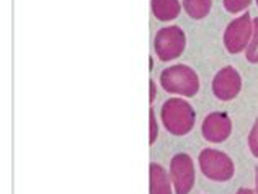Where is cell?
<instances>
[{
    "label": "cell",
    "instance_id": "cell-1",
    "mask_svg": "<svg viewBox=\"0 0 258 194\" xmlns=\"http://www.w3.org/2000/svg\"><path fill=\"white\" fill-rule=\"evenodd\" d=\"M160 119L164 128L173 136H186L195 128V110L186 100L170 98L162 105Z\"/></svg>",
    "mask_w": 258,
    "mask_h": 194
},
{
    "label": "cell",
    "instance_id": "cell-2",
    "mask_svg": "<svg viewBox=\"0 0 258 194\" xmlns=\"http://www.w3.org/2000/svg\"><path fill=\"white\" fill-rule=\"evenodd\" d=\"M160 85L168 93L189 98L198 93L200 78L191 67L185 64H176L160 73Z\"/></svg>",
    "mask_w": 258,
    "mask_h": 194
},
{
    "label": "cell",
    "instance_id": "cell-3",
    "mask_svg": "<svg viewBox=\"0 0 258 194\" xmlns=\"http://www.w3.org/2000/svg\"><path fill=\"white\" fill-rule=\"evenodd\" d=\"M200 168L208 179L217 183L229 181L234 176V162L227 153L216 149H205L198 157Z\"/></svg>",
    "mask_w": 258,
    "mask_h": 194
},
{
    "label": "cell",
    "instance_id": "cell-4",
    "mask_svg": "<svg viewBox=\"0 0 258 194\" xmlns=\"http://www.w3.org/2000/svg\"><path fill=\"white\" fill-rule=\"evenodd\" d=\"M185 46H186L185 33L178 26L162 28L154 39L155 54L164 62L173 61V59L181 56V52L185 51Z\"/></svg>",
    "mask_w": 258,
    "mask_h": 194
},
{
    "label": "cell",
    "instance_id": "cell-5",
    "mask_svg": "<svg viewBox=\"0 0 258 194\" xmlns=\"http://www.w3.org/2000/svg\"><path fill=\"white\" fill-rule=\"evenodd\" d=\"M253 33V20L248 13H243L242 17L235 18L232 23H229L224 33V46L230 54H239L245 51L252 39Z\"/></svg>",
    "mask_w": 258,
    "mask_h": 194
},
{
    "label": "cell",
    "instance_id": "cell-6",
    "mask_svg": "<svg viewBox=\"0 0 258 194\" xmlns=\"http://www.w3.org/2000/svg\"><path fill=\"white\" fill-rule=\"evenodd\" d=\"M170 175L175 194H189L195 186V165L186 153H178L170 162Z\"/></svg>",
    "mask_w": 258,
    "mask_h": 194
},
{
    "label": "cell",
    "instance_id": "cell-7",
    "mask_svg": "<svg viewBox=\"0 0 258 194\" xmlns=\"http://www.w3.org/2000/svg\"><path fill=\"white\" fill-rule=\"evenodd\" d=\"M242 90V77L234 67H224L213 80V93L222 102L234 100Z\"/></svg>",
    "mask_w": 258,
    "mask_h": 194
},
{
    "label": "cell",
    "instance_id": "cell-8",
    "mask_svg": "<svg viewBox=\"0 0 258 194\" xmlns=\"http://www.w3.org/2000/svg\"><path fill=\"white\" fill-rule=\"evenodd\" d=\"M203 136L211 144H221L232 132V121L226 113L214 111L211 115H208L203 121Z\"/></svg>",
    "mask_w": 258,
    "mask_h": 194
},
{
    "label": "cell",
    "instance_id": "cell-9",
    "mask_svg": "<svg viewBox=\"0 0 258 194\" xmlns=\"http://www.w3.org/2000/svg\"><path fill=\"white\" fill-rule=\"evenodd\" d=\"M149 194H173L170 175L159 163L149 165Z\"/></svg>",
    "mask_w": 258,
    "mask_h": 194
},
{
    "label": "cell",
    "instance_id": "cell-10",
    "mask_svg": "<svg viewBox=\"0 0 258 194\" xmlns=\"http://www.w3.org/2000/svg\"><path fill=\"white\" fill-rule=\"evenodd\" d=\"M181 5L178 0H152V13L160 22H170L178 17Z\"/></svg>",
    "mask_w": 258,
    "mask_h": 194
},
{
    "label": "cell",
    "instance_id": "cell-11",
    "mask_svg": "<svg viewBox=\"0 0 258 194\" xmlns=\"http://www.w3.org/2000/svg\"><path fill=\"white\" fill-rule=\"evenodd\" d=\"M211 0H183V9L195 20L205 18L211 10Z\"/></svg>",
    "mask_w": 258,
    "mask_h": 194
},
{
    "label": "cell",
    "instance_id": "cell-12",
    "mask_svg": "<svg viewBox=\"0 0 258 194\" xmlns=\"http://www.w3.org/2000/svg\"><path fill=\"white\" fill-rule=\"evenodd\" d=\"M247 59L250 62H258V18L253 20V33H252V39L245 49Z\"/></svg>",
    "mask_w": 258,
    "mask_h": 194
},
{
    "label": "cell",
    "instance_id": "cell-13",
    "mask_svg": "<svg viewBox=\"0 0 258 194\" xmlns=\"http://www.w3.org/2000/svg\"><path fill=\"white\" fill-rule=\"evenodd\" d=\"M252 4V0H224V7L230 13H240Z\"/></svg>",
    "mask_w": 258,
    "mask_h": 194
},
{
    "label": "cell",
    "instance_id": "cell-14",
    "mask_svg": "<svg viewBox=\"0 0 258 194\" xmlns=\"http://www.w3.org/2000/svg\"><path fill=\"white\" fill-rule=\"evenodd\" d=\"M159 136V128H157V118H155V113L151 110L149 111V144H154L157 140Z\"/></svg>",
    "mask_w": 258,
    "mask_h": 194
},
{
    "label": "cell",
    "instance_id": "cell-15",
    "mask_svg": "<svg viewBox=\"0 0 258 194\" xmlns=\"http://www.w3.org/2000/svg\"><path fill=\"white\" fill-rule=\"evenodd\" d=\"M248 149L252 152V155L258 158V119L255 121L252 131L248 134Z\"/></svg>",
    "mask_w": 258,
    "mask_h": 194
},
{
    "label": "cell",
    "instance_id": "cell-16",
    "mask_svg": "<svg viewBox=\"0 0 258 194\" xmlns=\"http://www.w3.org/2000/svg\"><path fill=\"white\" fill-rule=\"evenodd\" d=\"M155 95H157V90H155V83L151 80V82H149V102L152 103L155 100Z\"/></svg>",
    "mask_w": 258,
    "mask_h": 194
},
{
    "label": "cell",
    "instance_id": "cell-17",
    "mask_svg": "<svg viewBox=\"0 0 258 194\" xmlns=\"http://www.w3.org/2000/svg\"><path fill=\"white\" fill-rule=\"evenodd\" d=\"M235 194H255V191H252V189H247V188H240V189L237 191Z\"/></svg>",
    "mask_w": 258,
    "mask_h": 194
},
{
    "label": "cell",
    "instance_id": "cell-18",
    "mask_svg": "<svg viewBox=\"0 0 258 194\" xmlns=\"http://www.w3.org/2000/svg\"><path fill=\"white\" fill-rule=\"evenodd\" d=\"M255 194H258V168L255 170Z\"/></svg>",
    "mask_w": 258,
    "mask_h": 194
},
{
    "label": "cell",
    "instance_id": "cell-19",
    "mask_svg": "<svg viewBox=\"0 0 258 194\" xmlns=\"http://www.w3.org/2000/svg\"><path fill=\"white\" fill-rule=\"evenodd\" d=\"M256 5H258V0H256Z\"/></svg>",
    "mask_w": 258,
    "mask_h": 194
}]
</instances>
